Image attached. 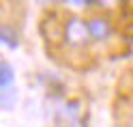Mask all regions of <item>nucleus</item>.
<instances>
[{
    "instance_id": "obj_1",
    "label": "nucleus",
    "mask_w": 133,
    "mask_h": 127,
    "mask_svg": "<svg viewBox=\"0 0 133 127\" xmlns=\"http://www.w3.org/2000/svg\"><path fill=\"white\" fill-rule=\"evenodd\" d=\"M62 39L69 47H86L88 45V30H86V24L79 15H69L64 20V26H62Z\"/></svg>"
},
{
    "instance_id": "obj_2",
    "label": "nucleus",
    "mask_w": 133,
    "mask_h": 127,
    "mask_svg": "<svg viewBox=\"0 0 133 127\" xmlns=\"http://www.w3.org/2000/svg\"><path fill=\"white\" fill-rule=\"evenodd\" d=\"M86 24V30H88V39L90 41H97V43H101V41H107L112 37L114 32V26L112 22L105 17V15H90L88 20H84Z\"/></svg>"
},
{
    "instance_id": "obj_3",
    "label": "nucleus",
    "mask_w": 133,
    "mask_h": 127,
    "mask_svg": "<svg viewBox=\"0 0 133 127\" xmlns=\"http://www.w3.org/2000/svg\"><path fill=\"white\" fill-rule=\"evenodd\" d=\"M41 32H43V37L47 41H58L62 37V28H60V24H58L56 17H45L41 22Z\"/></svg>"
},
{
    "instance_id": "obj_4",
    "label": "nucleus",
    "mask_w": 133,
    "mask_h": 127,
    "mask_svg": "<svg viewBox=\"0 0 133 127\" xmlns=\"http://www.w3.org/2000/svg\"><path fill=\"white\" fill-rule=\"evenodd\" d=\"M15 84V71L6 61H0V93L11 90Z\"/></svg>"
},
{
    "instance_id": "obj_5",
    "label": "nucleus",
    "mask_w": 133,
    "mask_h": 127,
    "mask_svg": "<svg viewBox=\"0 0 133 127\" xmlns=\"http://www.w3.org/2000/svg\"><path fill=\"white\" fill-rule=\"evenodd\" d=\"M0 43L6 45V47H11V50H15V47L19 45L15 30L13 28H6V26H0Z\"/></svg>"
},
{
    "instance_id": "obj_6",
    "label": "nucleus",
    "mask_w": 133,
    "mask_h": 127,
    "mask_svg": "<svg viewBox=\"0 0 133 127\" xmlns=\"http://www.w3.org/2000/svg\"><path fill=\"white\" fill-rule=\"evenodd\" d=\"M13 101H15V88H11V90H2V93H0V106H2V108L13 106Z\"/></svg>"
}]
</instances>
